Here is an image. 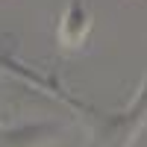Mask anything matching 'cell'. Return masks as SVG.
<instances>
[{
	"mask_svg": "<svg viewBox=\"0 0 147 147\" xmlns=\"http://www.w3.org/2000/svg\"><path fill=\"white\" fill-rule=\"evenodd\" d=\"M144 124H147V80L124 112H115L97 121L88 147H129Z\"/></svg>",
	"mask_w": 147,
	"mask_h": 147,
	"instance_id": "6da1fadb",
	"label": "cell"
},
{
	"mask_svg": "<svg viewBox=\"0 0 147 147\" xmlns=\"http://www.w3.org/2000/svg\"><path fill=\"white\" fill-rule=\"evenodd\" d=\"M94 27V15L91 9L82 3V0H68V6L62 12V18H59V30H56V38L62 47L74 50V47H82L85 38H88V32Z\"/></svg>",
	"mask_w": 147,
	"mask_h": 147,
	"instance_id": "7a4b0ae2",
	"label": "cell"
},
{
	"mask_svg": "<svg viewBox=\"0 0 147 147\" xmlns=\"http://www.w3.org/2000/svg\"><path fill=\"white\" fill-rule=\"evenodd\" d=\"M59 127L53 124H38V127H21L0 132V147H47L56 141Z\"/></svg>",
	"mask_w": 147,
	"mask_h": 147,
	"instance_id": "3957f363",
	"label": "cell"
}]
</instances>
